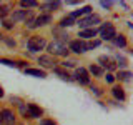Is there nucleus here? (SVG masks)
I'll return each mask as SVG.
<instances>
[{"label":"nucleus","mask_w":133,"mask_h":125,"mask_svg":"<svg viewBox=\"0 0 133 125\" xmlns=\"http://www.w3.org/2000/svg\"><path fill=\"white\" fill-rule=\"evenodd\" d=\"M27 47L30 52H40V50H43L45 47H47V42H45L43 37H37V35H33L28 39L27 42Z\"/></svg>","instance_id":"1"},{"label":"nucleus","mask_w":133,"mask_h":125,"mask_svg":"<svg viewBox=\"0 0 133 125\" xmlns=\"http://www.w3.org/2000/svg\"><path fill=\"white\" fill-rule=\"evenodd\" d=\"M48 52L52 53V55H58V57H66L68 55V48L65 47V43H62V42H52V43H48Z\"/></svg>","instance_id":"2"},{"label":"nucleus","mask_w":133,"mask_h":125,"mask_svg":"<svg viewBox=\"0 0 133 125\" xmlns=\"http://www.w3.org/2000/svg\"><path fill=\"white\" fill-rule=\"evenodd\" d=\"M100 35H102L103 40H113L116 37V30L111 23H103L102 28H100Z\"/></svg>","instance_id":"3"},{"label":"nucleus","mask_w":133,"mask_h":125,"mask_svg":"<svg viewBox=\"0 0 133 125\" xmlns=\"http://www.w3.org/2000/svg\"><path fill=\"white\" fill-rule=\"evenodd\" d=\"M72 50V52L75 53H85V52H88V45H87V42L85 40H72L70 42V48H68V52Z\"/></svg>","instance_id":"4"},{"label":"nucleus","mask_w":133,"mask_h":125,"mask_svg":"<svg viewBox=\"0 0 133 125\" xmlns=\"http://www.w3.org/2000/svg\"><path fill=\"white\" fill-rule=\"evenodd\" d=\"M75 80H77L78 83H82V85H88L90 83V73L87 68H83V67H80V68L75 70Z\"/></svg>","instance_id":"5"},{"label":"nucleus","mask_w":133,"mask_h":125,"mask_svg":"<svg viewBox=\"0 0 133 125\" xmlns=\"http://www.w3.org/2000/svg\"><path fill=\"white\" fill-rule=\"evenodd\" d=\"M100 22V17L98 15H88V17H85V18H80L78 20V25H80V28H83V30H85V28H91V25H95V23H98Z\"/></svg>","instance_id":"6"},{"label":"nucleus","mask_w":133,"mask_h":125,"mask_svg":"<svg viewBox=\"0 0 133 125\" xmlns=\"http://www.w3.org/2000/svg\"><path fill=\"white\" fill-rule=\"evenodd\" d=\"M0 122L5 123V125H14L15 123V114L10 110V108L0 110Z\"/></svg>","instance_id":"7"},{"label":"nucleus","mask_w":133,"mask_h":125,"mask_svg":"<svg viewBox=\"0 0 133 125\" xmlns=\"http://www.w3.org/2000/svg\"><path fill=\"white\" fill-rule=\"evenodd\" d=\"M52 20H53V17L50 14H42V15L37 17V18H33V28L43 27V25H47V23H52Z\"/></svg>","instance_id":"8"},{"label":"nucleus","mask_w":133,"mask_h":125,"mask_svg":"<svg viewBox=\"0 0 133 125\" xmlns=\"http://www.w3.org/2000/svg\"><path fill=\"white\" fill-rule=\"evenodd\" d=\"M38 64L43 67V68H53L57 62H55V58L52 55H40L38 57Z\"/></svg>","instance_id":"9"},{"label":"nucleus","mask_w":133,"mask_h":125,"mask_svg":"<svg viewBox=\"0 0 133 125\" xmlns=\"http://www.w3.org/2000/svg\"><path fill=\"white\" fill-rule=\"evenodd\" d=\"M27 114H28V117H32V118H40L43 112H42V108L38 105H35V103H28V105H27Z\"/></svg>","instance_id":"10"},{"label":"nucleus","mask_w":133,"mask_h":125,"mask_svg":"<svg viewBox=\"0 0 133 125\" xmlns=\"http://www.w3.org/2000/svg\"><path fill=\"white\" fill-rule=\"evenodd\" d=\"M97 28H85V30H80V33H78V37H82L80 40H90V39H93L95 35H97Z\"/></svg>","instance_id":"11"},{"label":"nucleus","mask_w":133,"mask_h":125,"mask_svg":"<svg viewBox=\"0 0 133 125\" xmlns=\"http://www.w3.org/2000/svg\"><path fill=\"white\" fill-rule=\"evenodd\" d=\"M28 15H30L28 10H17V12L12 14V20H14V22H22V20H27Z\"/></svg>","instance_id":"12"},{"label":"nucleus","mask_w":133,"mask_h":125,"mask_svg":"<svg viewBox=\"0 0 133 125\" xmlns=\"http://www.w3.org/2000/svg\"><path fill=\"white\" fill-rule=\"evenodd\" d=\"M90 12H91V7H83V8H80V10H77V12H72L68 17H72V18L75 20L77 17H82V15H90Z\"/></svg>","instance_id":"13"},{"label":"nucleus","mask_w":133,"mask_h":125,"mask_svg":"<svg viewBox=\"0 0 133 125\" xmlns=\"http://www.w3.org/2000/svg\"><path fill=\"white\" fill-rule=\"evenodd\" d=\"M111 93H113V97L116 100H120V102L125 100V92H123L122 87H113V89H111Z\"/></svg>","instance_id":"14"},{"label":"nucleus","mask_w":133,"mask_h":125,"mask_svg":"<svg viewBox=\"0 0 133 125\" xmlns=\"http://www.w3.org/2000/svg\"><path fill=\"white\" fill-rule=\"evenodd\" d=\"M25 73L27 75H32V77H40V78H45V72L40 68H25Z\"/></svg>","instance_id":"15"},{"label":"nucleus","mask_w":133,"mask_h":125,"mask_svg":"<svg viewBox=\"0 0 133 125\" xmlns=\"http://www.w3.org/2000/svg\"><path fill=\"white\" fill-rule=\"evenodd\" d=\"M53 72H55L60 78H63V80H72V77L68 75V72H65V70L60 68V67H53Z\"/></svg>","instance_id":"16"},{"label":"nucleus","mask_w":133,"mask_h":125,"mask_svg":"<svg viewBox=\"0 0 133 125\" xmlns=\"http://www.w3.org/2000/svg\"><path fill=\"white\" fill-rule=\"evenodd\" d=\"M77 22L72 18V17H65V18L60 20V28H65V27H72V25H75Z\"/></svg>","instance_id":"17"},{"label":"nucleus","mask_w":133,"mask_h":125,"mask_svg":"<svg viewBox=\"0 0 133 125\" xmlns=\"http://www.w3.org/2000/svg\"><path fill=\"white\" fill-rule=\"evenodd\" d=\"M113 42H115L116 47H120V48H125V47H127V39H125L123 35H116L115 39H113Z\"/></svg>","instance_id":"18"},{"label":"nucleus","mask_w":133,"mask_h":125,"mask_svg":"<svg viewBox=\"0 0 133 125\" xmlns=\"http://www.w3.org/2000/svg\"><path fill=\"white\" fill-rule=\"evenodd\" d=\"M90 73L95 75V77H102L103 75V68L98 65H90Z\"/></svg>","instance_id":"19"},{"label":"nucleus","mask_w":133,"mask_h":125,"mask_svg":"<svg viewBox=\"0 0 133 125\" xmlns=\"http://www.w3.org/2000/svg\"><path fill=\"white\" fill-rule=\"evenodd\" d=\"M60 7H62V3H60V2H47V3L43 5L45 10H58Z\"/></svg>","instance_id":"20"},{"label":"nucleus","mask_w":133,"mask_h":125,"mask_svg":"<svg viewBox=\"0 0 133 125\" xmlns=\"http://www.w3.org/2000/svg\"><path fill=\"white\" fill-rule=\"evenodd\" d=\"M98 62H102V65H103V67H107V65H108V68H115V64H113V62H110V58H108V57H100V58H98Z\"/></svg>","instance_id":"21"},{"label":"nucleus","mask_w":133,"mask_h":125,"mask_svg":"<svg viewBox=\"0 0 133 125\" xmlns=\"http://www.w3.org/2000/svg\"><path fill=\"white\" fill-rule=\"evenodd\" d=\"M131 77V72H118V75H116V78H120V80H125L128 82Z\"/></svg>","instance_id":"22"},{"label":"nucleus","mask_w":133,"mask_h":125,"mask_svg":"<svg viewBox=\"0 0 133 125\" xmlns=\"http://www.w3.org/2000/svg\"><path fill=\"white\" fill-rule=\"evenodd\" d=\"M20 5H22V7H37L38 3H37L35 0H22V2H20Z\"/></svg>","instance_id":"23"},{"label":"nucleus","mask_w":133,"mask_h":125,"mask_svg":"<svg viewBox=\"0 0 133 125\" xmlns=\"http://www.w3.org/2000/svg\"><path fill=\"white\" fill-rule=\"evenodd\" d=\"M0 64L8 65V67H17V62H14V60H8V58H0Z\"/></svg>","instance_id":"24"},{"label":"nucleus","mask_w":133,"mask_h":125,"mask_svg":"<svg viewBox=\"0 0 133 125\" xmlns=\"http://www.w3.org/2000/svg\"><path fill=\"white\" fill-rule=\"evenodd\" d=\"M87 45H88V50H91V48L98 47V45H100V42H98V40H91V42H87Z\"/></svg>","instance_id":"25"},{"label":"nucleus","mask_w":133,"mask_h":125,"mask_svg":"<svg viewBox=\"0 0 133 125\" xmlns=\"http://www.w3.org/2000/svg\"><path fill=\"white\" fill-rule=\"evenodd\" d=\"M75 64H77V62H73V60H65V62H62V65H63L65 68H70V67H75Z\"/></svg>","instance_id":"26"},{"label":"nucleus","mask_w":133,"mask_h":125,"mask_svg":"<svg viewBox=\"0 0 133 125\" xmlns=\"http://www.w3.org/2000/svg\"><path fill=\"white\" fill-rule=\"evenodd\" d=\"M7 14H8V7H0V17L3 18Z\"/></svg>","instance_id":"27"},{"label":"nucleus","mask_w":133,"mask_h":125,"mask_svg":"<svg viewBox=\"0 0 133 125\" xmlns=\"http://www.w3.org/2000/svg\"><path fill=\"white\" fill-rule=\"evenodd\" d=\"M40 125H57V123H53V120H40Z\"/></svg>","instance_id":"28"},{"label":"nucleus","mask_w":133,"mask_h":125,"mask_svg":"<svg viewBox=\"0 0 133 125\" xmlns=\"http://www.w3.org/2000/svg\"><path fill=\"white\" fill-rule=\"evenodd\" d=\"M3 27H5L7 30H10V28L14 27V25H12V22H8V20H3Z\"/></svg>","instance_id":"29"},{"label":"nucleus","mask_w":133,"mask_h":125,"mask_svg":"<svg viewBox=\"0 0 133 125\" xmlns=\"http://www.w3.org/2000/svg\"><path fill=\"white\" fill-rule=\"evenodd\" d=\"M113 80H115L113 75H111V73H107V82H108V83H113Z\"/></svg>","instance_id":"30"},{"label":"nucleus","mask_w":133,"mask_h":125,"mask_svg":"<svg viewBox=\"0 0 133 125\" xmlns=\"http://www.w3.org/2000/svg\"><path fill=\"white\" fill-rule=\"evenodd\" d=\"M100 5L105 7V8H110L111 7V2H100Z\"/></svg>","instance_id":"31"},{"label":"nucleus","mask_w":133,"mask_h":125,"mask_svg":"<svg viewBox=\"0 0 133 125\" xmlns=\"http://www.w3.org/2000/svg\"><path fill=\"white\" fill-rule=\"evenodd\" d=\"M118 62H120V67H127V60H125V58L118 57Z\"/></svg>","instance_id":"32"},{"label":"nucleus","mask_w":133,"mask_h":125,"mask_svg":"<svg viewBox=\"0 0 133 125\" xmlns=\"http://www.w3.org/2000/svg\"><path fill=\"white\" fill-rule=\"evenodd\" d=\"M91 92H93L95 95H100V90L97 89V87H91Z\"/></svg>","instance_id":"33"},{"label":"nucleus","mask_w":133,"mask_h":125,"mask_svg":"<svg viewBox=\"0 0 133 125\" xmlns=\"http://www.w3.org/2000/svg\"><path fill=\"white\" fill-rule=\"evenodd\" d=\"M3 97V90H2V87H0V98Z\"/></svg>","instance_id":"34"},{"label":"nucleus","mask_w":133,"mask_h":125,"mask_svg":"<svg viewBox=\"0 0 133 125\" xmlns=\"http://www.w3.org/2000/svg\"><path fill=\"white\" fill-rule=\"evenodd\" d=\"M2 39H3V37H2V33H0V40H2Z\"/></svg>","instance_id":"35"}]
</instances>
